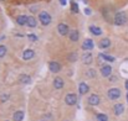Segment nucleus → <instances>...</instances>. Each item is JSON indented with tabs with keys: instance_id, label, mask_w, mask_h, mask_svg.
Listing matches in <instances>:
<instances>
[{
	"instance_id": "obj_19",
	"label": "nucleus",
	"mask_w": 128,
	"mask_h": 121,
	"mask_svg": "<svg viewBox=\"0 0 128 121\" xmlns=\"http://www.w3.org/2000/svg\"><path fill=\"white\" fill-rule=\"evenodd\" d=\"M90 31H91L92 35H94V36L102 35V30H101L100 27H97V26H90Z\"/></svg>"
},
{
	"instance_id": "obj_3",
	"label": "nucleus",
	"mask_w": 128,
	"mask_h": 121,
	"mask_svg": "<svg viewBox=\"0 0 128 121\" xmlns=\"http://www.w3.org/2000/svg\"><path fill=\"white\" fill-rule=\"evenodd\" d=\"M65 103H66L67 105H70V106L76 105V103H77V95L74 94V93H68V94L66 95V98H65Z\"/></svg>"
},
{
	"instance_id": "obj_12",
	"label": "nucleus",
	"mask_w": 128,
	"mask_h": 121,
	"mask_svg": "<svg viewBox=\"0 0 128 121\" xmlns=\"http://www.w3.org/2000/svg\"><path fill=\"white\" fill-rule=\"evenodd\" d=\"M64 85H65V83H64V79H62V78H60V77L55 78V81H54V86H55V89H62Z\"/></svg>"
},
{
	"instance_id": "obj_14",
	"label": "nucleus",
	"mask_w": 128,
	"mask_h": 121,
	"mask_svg": "<svg viewBox=\"0 0 128 121\" xmlns=\"http://www.w3.org/2000/svg\"><path fill=\"white\" fill-rule=\"evenodd\" d=\"M88 90H90V88H88V85H87L86 83H80V85H78V91H80V94H81V95L87 94V93H88Z\"/></svg>"
},
{
	"instance_id": "obj_29",
	"label": "nucleus",
	"mask_w": 128,
	"mask_h": 121,
	"mask_svg": "<svg viewBox=\"0 0 128 121\" xmlns=\"http://www.w3.org/2000/svg\"><path fill=\"white\" fill-rule=\"evenodd\" d=\"M36 39H38V37H36V36H35L34 34H30V35H29V40H31V41H36Z\"/></svg>"
},
{
	"instance_id": "obj_23",
	"label": "nucleus",
	"mask_w": 128,
	"mask_h": 121,
	"mask_svg": "<svg viewBox=\"0 0 128 121\" xmlns=\"http://www.w3.org/2000/svg\"><path fill=\"white\" fill-rule=\"evenodd\" d=\"M100 57H101V58H103V59H106V61H108V62H113V61H114V57L108 56V54H106V53H101V54H100Z\"/></svg>"
},
{
	"instance_id": "obj_5",
	"label": "nucleus",
	"mask_w": 128,
	"mask_h": 121,
	"mask_svg": "<svg viewBox=\"0 0 128 121\" xmlns=\"http://www.w3.org/2000/svg\"><path fill=\"white\" fill-rule=\"evenodd\" d=\"M48 69H50L52 73H58V72L61 71V64H60L58 62L52 61V62L48 63Z\"/></svg>"
},
{
	"instance_id": "obj_20",
	"label": "nucleus",
	"mask_w": 128,
	"mask_h": 121,
	"mask_svg": "<svg viewBox=\"0 0 128 121\" xmlns=\"http://www.w3.org/2000/svg\"><path fill=\"white\" fill-rule=\"evenodd\" d=\"M22 119H24V111H16L12 116L14 121H22Z\"/></svg>"
},
{
	"instance_id": "obj_11",
	"label": "nucleus",
	"mask_w": 128,
	"mask_h": 121,
	"mask_svg": "<svg viewBox=\"0 0 128 121\" xmlns=\"http://www.w3.org/2000/svg\"><path fill=\"white\" fill-rule=\"evenodd\" d=\"M93 41L91 40V39H86L84 41V43H82V48L84 49H87V51H90V49H92L93 48Z\"/></svg>"
},
{
	"instance_id": "obj_8",
	"label": "nucleus",
	"mask_w": 128,
	"mask_h": 121,
	"mask_svg": "<svg viewBox=\"0 0 128 121\" xmlns=\"http://www.w3.org/2000/svg\"><path fill=\"white\" fill-rule=\"evenodd\" d=\"M57 31H58L60 35L65 36V35L68 34V27H67L66 24H58V26H57Z\"/></svg>"
},
{
	"instance_id": "obj_27",
	"label": "nucleus",
	"mask_w": 128,
	"mask_h": 121,
	"mask_svg": "<svg viewBox=\"0 0 128 121\" xmlns=\"http://www.w3.org/2000/svg\"><path fill=\"white\" fill-rule=\"evenodd\" d=\"M5 54H6V47L4 44H0V58L4 57Z\"/></svg>"
},
{
	"instance_id": "obj_6",
	"label": "nucleus",
	"mask_w": 128,
	"mask_h": 121,
	"mask_svg": "<svg viewBox=\"0 0 128 121\" xmlns=\"http://www.w3.org/2000/svg\"><path fill=\"white\" fill-rule=\"evenodd\" d=\"M88 104H90V105H92V106L98 105V104H100V96H98V95H96V94L90 95V98H88Z\"/></svg>"
},
{
	"instance_id": "obj_30",
	"label": "nucleus",
	"mask_w": 128,
	"mask_h": 121,
	"mask_svg": "<svg viewBox=\"0 0 128 121\" xmlns=\"http://www.w3.org/2000/svg\"><path fill=\"white\" fill-rule=\"evenodd\" d=\"M58 1L62 4V6H64V5H66V0H58Z\"/></svg>"
},
{
	"instance_id": "obj_35",
	"label": "nucleus",
	"mask_w": 128,
	"mask_h": 121,
	"mask_svg": "<svg viewBox=\"0 0 128 121\" xmlns=\"http://www.w3.org/2000/svg\"><path fill=\"white\" fill-rule=\"evenodd\" d=\"M40 121H44V120H40Z\"/></svg>"
},
{
	"instance_id": "obj_32",
	"label": "nucleus",
	"mask_w": 128,
	"mask_h": 121,
	"mask_svg": "<svg viewBox=\"0 0 128 121\" xmlns=\"http://www.w3.org/2000/svg\"><path fill=\"white\" fill-rule=\"evenodd\" d=\"M116 79H117L116 77H111V78H110V81H116Z\"/></svg>"
},
{
	"instance_id": "obj_18",
	"label": "nucleus",
	"mask_w": 128,
	"mask_h": 121,
	"mask_svg": "<svg viewBox=\"0 0 128 121\" xmlns=\"http://www.w3.org/2000/svg\"><path fill=\"white\" fill-rule=\"evenodd\" d=\"M110 46H111L110 39H102L100 41V48H108Z\"/></svg>"
},
{
	"instance_id": "obj_24",
	"label": "nucleus",
	"mask_w": 128,
	"mask_h": 121,
	"mask_svg": "<svg viewBox=\"0 0 128 121\" xmlns=\"http://www.w3.org/2000/svg\"><path fill=\"white\" fill-rule=\"evenodd\" d=\"M71 11H72V12H75V14H77V12H78V5H77V2L71 1Z\"/></svg>"
},
{
	"instance_id": "obj_34",
	"label": "nucleus",
	"mask_w": 128,
	"mask_h": 121,
	"mask_svg": "<svg viewBox=\"0 0 128 121\" xmlns=\"http://www.w3.org/2000/svg\"><path fill=\"white\" fill-rule=\"evenodd\" d=\"M127 103H128V93H127Z\"/></svg>"
},
{
	"instance_id": "obj_10",
	"label": "nucleus",
	"mask_w": 128,
	"mask_h": 121,
	"mask_svg": "<svg viewBox=\"0 0 128 121\" xmlns=\"http://www.w3.org/2000/svg\"><path fill=\"white\" fill-rule=\"evenodd\" d=\"M92 61H93V56H92V53L87 52V53H84V54H82V62H84L85 64H91Z\"/></svg>"
},
{
	"instance_id": "obj_31",
	"label": "nucleus",
	"mask_w": 128,
	"mask_h": 121,
	"mask_svg": "<svg viewBox=\"0 0 128 121\" xmlns=\"http://www.w3.org/2000/svg\"><path fill=\"white\" fill-rule=\"evenodd\" d=\"M85 12L87 14V15H90V14H91V10H90V9H86V10H85Z\"/></svg>"
},
{
	"instance_id": "obj_9",
	"label": "nucleus",
	"mask_w": 128,
	"mask_h": 121,
	"mask_svg": "<svg viewBox=\"0 0 128 121\" xmlns=\"http://www.w3.org/2000/svg\"><path fill=\"white\" fill-rule=\"evenodd\" d=\"M111 73H112V68H111V66L106 64V66H103V67L101 68V74H102V77H110Z\"/></svg>"
},
{
	"instance_id": "obj_33",
	"label": "nucleus",
	"mask_w": 128,
	"mask_h": 121,
	"mask_svg": "<svg viewBox=\"0 0 128 121\" xmlns=\"http://www.w3.org/2000/svg\"><path fill=\"white\" fill-rule=\"evenodd\" d=\"M124 86H126V89L128 90V81H126V84H124Z\"/></svg>"
},
{
	"instance_id": "obj_15",
	"label": "nucleus",
	"mask_w": 128,
	"mask_h": 121,
	"mask_svg": "<svg viewBox=\"0 0 128 121\" xmlns=\"http://www.w3.org/2000/svg\"><path fill=\"white\" fill-rule=\"evenodd\" d=\"M16 22H18V25H20V26L28 25V16H25V15H20V16H18Z\"/></svg>"
},
{
	"instance_id": "obj_16",
	"label": "nucleus",
	"mask_w": 128,
	"mask_h": 121,
	"mask_svg": "<svg viewBox=\"0 0 128 121\" xmlns=\"http://www.w3.org/2000/svg\"><path fill=\"white\" fill-rule=\"evenodd\" d=\"M78 31L77 30H72L71 32H70V35H68V39L72 41V42H76V41H78Z\"/></svg>"
},
{
	"instance_id": "obj_21",
	"label": "nucleus",
	"mask_w": 128,
	"mask_h": 121,
	"mask_svg": "<svg viewBox=\"0 0 128 121\" xmlns=\"http://www.w3.org/2000/svg\"><path fill=\"white\" fill-rule=\"evenodd\" d=\"M28 26L29 27H36V19L34 16H29L28 17Z\"/></svg>"
},
{
	"instance_id": "obj_28",
	"label": "nucleus",
	"mask_w": 128,
	"mask_h": 121,
	"mask_svg": "<svg viewBox=\"0 0 128 121\" xmlns=\"http://www.w3.org/2000/svg\"><path fill=\"white\" fill-rule=\"evenodd\" d=\"M8 99H9V94H2V95L0 96V100H1V103H5Z\"/></svg>"
},
{
	"instance_id": "obj_17",
	"label": "nucleus",
	"mask_w": 128,
	"mask_h": 121,
	"mask_svg": "<svg viewBox=\"0 0 128 121\" xmlns=\"http://www.w3.org/2000/svg\"><path fill=\"white\" fill-rule=\"evenodd\" d=\"M19 81H20V83H22V84H30L31 78H30V76H28V74H21V76L19 77Z\"/></svg>"
},
{
	"instance_id": "obj_26",
	"label": "nucleus",
	"mask_w": 128,
	"mask_h": 121,
	"mask_svg": "<svg viewBox=\"0 0 128 121\" xmlns=\"http://www.w3.org/2000/svg\"><path fill=\"white\" fill-rule=\"evenodd\" d=\"M86 74H87L88 78H94V77H96V71H94V69H88Z\"/></svg>"
},
{
	"instance_id": "obj_2",
	"label": "nucleus",
	"mask_w": 128,
	"mask_h": 121,
	"mask_svg": "<svg viewBox=\"0 0 128 121\" xmlns=\"http://www.w3.org/2000/svg\"><path fill=\"white\" fill-rule=\"evenodd\" d=\"M39 20H40V22L44 26H47V25H50L51 24V15L48 14V12H46V11H41L40 14H39Z\"/></svg>"
},
{
	"instance_id": "obj_4",
	"label": "nucleus",
	"mask_w": 128,
	"mask_h": 121,
	"mask_svg": "<svg viewBox=\"0 0 128 121\" xmlns=\"http://www.w3.org/2000/svg\"><path fill=\"white\" fill-rule=\"evenodd\" d=\"M107 95H108V98H110L111 100H116V99H118V98L121 96V90H120L118 88H112V89L108 90Z\"/></svg>"
},
{
	"instance_id": "obj_13",
	"label": "nucleus",
	"mask_w": 128,
	"mask_h": 121,
	"mask_svg": "<svg viewBox=\"0 0 128 121\" xmlns=\"http://www.w3.org/2000/svg\"><path fill=\"white\" fill-rule=\"evenodd\" d=\"M34 51L32 49H26V51H24L22 52V59H25V61H29V59H31L32 57H34Z\"/></svg>"
},
{
	"instance_id": "obj_1",
	"label": "nucleus",
	"mask_w": 128,
	"mask_h": 121,
	"mask_svg": "<svg viewBox=\"0 0 128 121\" xmlns=\"http://www.w3.org/2000/svg\"><path fill=\"white\" fill-rule=\"evenodd\" d=\"M113 22H114V25H117V26L124 25V24L127 22V15H126L124 12H117V14L114 15Z\"/></svg>"
},
{
	"instance_id": "obj_22",
	"label": "nucleus",
	"mask_w": 128,
	"mask_h": 121,
	"mask_svg": "<svg viewBox=\"0 0 128 121\" xmlns=\"http://www.w3.org/2000/svg\"><path fill=\"white\" fill-rule=\"evenodd\" d=\"M67 59H68L70 62H76V61H77V53H76V52H71V53H68Z\"/></svg>"
},
{
	"instance_id": "obj_7",
	"label": "nucleus",
	"mask_w": 128,
	"mask_h": 121,
	"mask_svg": "<svg viewBox=\"0 0 128 121\" xmlns=\"http://www.w3.org/2000/svg\"><path fill=\"white\" fill-rule=\"evenodd\" d=\"M123 111H124V106H123V104H121V103H118V104H116L114 106H113V113H114V115H122L123 114Z\"/></svg>"
},
{
	"instance_id": "obj_25",
	"label": "nucleus",
	"mask_w": 128,
	"mask_h": 121,
	"mask_svg": "<svg viewBox=\"0 0 128 121\" xmlns=\"http://www.w3.org/2000/svg\"><path fill=\"white\" fill-rule=\"evenodd\" d=\"M96 119H97V121H108L107 115H104V114H97Z\"/></svg>"
}]
</instances>
